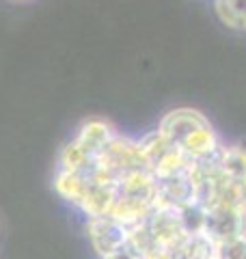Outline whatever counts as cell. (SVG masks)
Returning <instances> with one entry per match:
<instances>
[{
    "label": "cell",
    "mask_w": 246,
    "mask_h": 259,
    "mask_svg": "<svg viewBox=\"0 0 246 259\" xmlns=\"http://www.w3.org/2000/svg\"><path fill=\"white\" fill-rule=\"evenodd\" d=\"M158 132L179 147L190 160L210 158L218 151L223 141L216 130L201 110L194 108H175L162 117Z\"/></svg>",
    "instance_id": "1"
},
{
    "label": "cell",
    "mask_w": 246,
    "mask_h": 259,
    "mask_svg": "<svg viewBox=\"0 0 246 259\" xmlns=\"http://www.w3.org/2000/svg\"><path fill=\"white\" fill-rule=\"evenodd\" d=\"M203 233L216 242L235 240V238H244L246 236V209L244 207H225V205H216L210 207L205 214V227Z\"/></svg>",
    "instance_id": "2"
},
{
    "label": "cell",
    "mask_w": 246,
    "mask_h": 259,
    "mask_svg": "<svg viewBox=\"0 0 246 259\" xmlns=\"http://www.w3.org/2000/svg\"><path fill=\"white\" fill-rule=\"evenodd\" d=\"M220 171L237 182H246V141L223 143L218 149Z\"/></svg>",
    "instance_id": "3"
},
{
    "label": "cell",
    "mask_w": 246,
    "mask_h": 259,
    "mask_svg": "<svg viewBox=\"0 0 246 259\" xmlns=\"http://www.w3.org/2000/svg\"><path fill=\"white\" fill-rule=\"evenodd\" d=\"M218 244L208 233H190L179 244L169 259H216Z\"/></svg>",
    "instance_id": "4"
},
{
    "label": "cell",
    "mask_w": 246,
    "mask_h": 259,
    "mask_svg": "<svg viewBox=\"0 0 246 259\" xmlns=\"http://www.w3.org/2000/svg\"><path fill=\"white\" fill-rule=\"evenodd\" d=\"M214 11L227 28L246 32V0H214Z\"/></svg>",
    "instance_id": "5"
},
{
    "label": "cell",
    "mask_w": 246,
    "mask_h": 259,
    "mask_svg": "<svg viewBox=\"0 0 246 259\" xmlns=\"http://www.w3.org/2000/svg\"><path fill=\"white\" fill-rule=\"evenodd\" d=\"M216 259H246V236L218 244Z\"/></svg>",
    "instance_id": "6"
},
{
    "label": "cell",
    "mask_w": 246,
    "mask_h": 259,
    "mask_svg": "<svg viewBox=\"0 0 246 259\" xmlns=\"http://www.w3.org/2000/svg\"><path fill=\"white\" fill-rule=\"evenodd\" d=\"M153 259H160V257H153Z\"/></svg>",
    "instance_id": "7"
}]
</instances>
